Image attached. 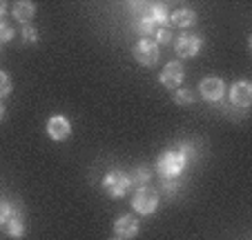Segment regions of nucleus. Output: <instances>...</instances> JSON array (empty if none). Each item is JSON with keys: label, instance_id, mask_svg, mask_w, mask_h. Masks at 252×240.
<instances>
[{"label": "nucleus", "instance_id": "9b49d317", "mask_svg": "<svg viewBox=\"0 0 252 240\" xmlns=\"http://www.w3.org/2000/svg\"><path fill=\"white\" fill-rule=\"evenodd\" d=\"M252 103V85L248 80H239L234 82L232 89H230V105L232 107H239L241 111H246Z\"/></svg>", "mask_w": 252, "mask_h": 240}, {"label": "nucleus", "instance_id": "f8f14e48", "mask_svg": "<svg viewBox=\"0 0 252 240\" xmlns=\"http://www.w3.org/2000/svg\"><path fill=\"white\" fill-rule=\"evenodd\" d=\"M114 234H116V238H123V240L136 238L138 236V218L132 216V213L119 216L114 222Z\"/></svg>", "mask_w": 252, "mask_h": 240}, {"label": "nucleus", "instance_id": "7ed1b4c3", "mask_svg": "<svg viewBox=\"0 0 252 240\" xmlns=\"http://www.w3.org/2000/svg\"><path fill=\"white\" fill-rule=\"evenodd\" d=\"M0 229L11 238L25 236V213L23 205L11 200H0Z\"/></svg>", "mask_w": 252, "mask_h": 240}, {"label": "nucleus", "instance_id": "9d476101", "mask_svg": "<svg viewBox=\"0 0 252 240\" xmlns=\"http://www.w3.org/2000/svg\"><path fill=\"white\" fill-rule=\"evenodd\" d=\"M183 78H186V69H183L181 62H167V65L163 67L161 76H158L161 85L167 87V89H179Z\"/></svg>", "mask_w": 252, "mask_h": 240}, {"label": "nucleus", "instance_id": "f3484780", "mask_svg": "<svg viewBox=\"0 0 252 240\" xmlns=\"http://www.w3.org/2000/svg\"><path fill=\"white\" fill-rule=\"evenodd\" d=\"M14 85H11V76L7 71H0V98H7L11 94Z\"/></svg>", "mask_w": 252, "mask_h": 240}, {"label": "nucleus", "instance_id": "4468645a", "mask_svg": "<svg viewBox=\"0 0 252 240\" xmlns=\"http://www.w3.org/2000/svg\"><path fill=\"white\" fill-rule=\"evenodd\" d=\"M167 23H172L174 27L188 29L196 23V14L192 9H188V7H181V9H176L174 14H170V20H167Z\"/></svg>", "mask_w": 252, "mask_h": 240}, {"label": "nucleus", "instance_id": "a211bd4d", "mask_svg": "<svg viewBox=\"0 0 252 240\" xmlns=\"http://www.w3.org/2000/svg\"><path fill=\"white\" fill-rule=\"evenodd\" d=\"M157 45H167L172 40V31L170 27H158L157 31H154V38H152Z\"/></svg>", "mask_w": 252, "mask_h": 240}, {"label": "nucleus", "instance_id": "f03ea898", "mask_svg": "<svg viewBox=\"0 0 252 240\" xmlns=\"http://www.w3.org/2000/svg\"><path fill=\"white\" fill-rule=\"evenodd\" d=\"M194 158V147L192 142H181V145L172 147V149L163 151L157 158V171L161 178H181L183 169L188 162Z\"/></svg>", "mask_w": 252, "mask_h": 240}, {"label": "nucleus", "instance_id": "f257e3e1", "mask_svg": "<svg viewBox=\"0 0 252 240\" xmlns=\"http://www.w3.org/2000/svg\"><path fill=\"white\" fill-rule=\"evenodd\" d=\"M129 14H132L134 31L141 33V38L154 36L158 27H165L170 20L167 5L163 2H129Z\"/></svg>", "mask_w": 252, "mask_h": 240}, {"label": "nucleus", "instance_id": "2eb2a0df", "mask_svg": "<svg viewBox=\"0 0 252 240\" xmlns=\"http://www.w3.org/2000/svg\"><path fill=\"white\" fill-rule=\"evenodd\" d=\"M127 178H129V187L141 189V187H148L150 178H152V171H150V167H134L127 174Z\"/></svg>", "mask_w": 252, "mask_h": 240}, {"label": "nucleus", "instance_id": "412c9836", "mask_svg": "<svg viewBox=\"0 0 252 240\" xmlns=\"http://www.w3.org/2000/svg\"><path fill=\"white\" fill-rule=\"evenodd\" d=\"M23 40L25 43H38V31H33V27H23Z\"/></svg>", "mask_w": 252, "mask_h": 240}, {"label": "nucleus", "instance_id": "1a4fd4ad", "mask_svg": "<svg viewBox=\"0 0 252 240\" xmlns=\"http://www.w3.org/2000/svg\"><path fill=\"white\" fill-rule=\"evenodd\" d=\"M45 129H47V136L52 138L54 142H63L71 136V123L65 116H61V113H56V116L49 118Z\"/></svg>", "mask_w": 252, "mask_h": 240}, {"label": "nucleus", "instance_id": "b1692460", "mask_svg": "<svg viewBox=\"0 0 252 240\" xmlns=\"http://www.w3.org/2000/svg\"><path fill=\"white\" fill-rule=\"evenodd\" d=\"M110 240H123V238H110Z\"/></svg>", "mask_w": 252, "mask_h": 240}, {"label": "nucleus", "instance_id": "39448f33", "mask_svg": "<svg viewBox=\"0 0 252 240\" xmlns=\"http://www.w3.org/2000/svg\"><path fill=\"white\" fill-rule=\"evenodd\" d=\"M103 191L107 193L110 198H125L127 196V191L132 187H129V178L127 174H123V171H110V174L103 178Z\"/></svg>", "mask_w": 252, "mask_h": 240}, {"label": "nucleus", "instance_id": "ddd939ff", "mask_svg": "<svg viewBox=\"0 0 252 240\" xmlns=\"http://www.w3.org/2000/svg\"><path fill=\"white\" fill-rule=\"evenodd\" d=\"M11 16H14L18 23L27 25L29 20L36 16V5L29 2V0H18V2H14V7H11Z\"/></svg>", "mask_w": 252, "mask_h": 240}, {"label": "nucleus", "instance_id": "423d86ee", "mask_svg": "<svg viewBox=\"0 0 252 240\" xmlns=\"http://www.w3.org/2000/svg\"><path fill=\"white\" fill-rule=\"evenodd\" d=\"M158 56H161V49H158V45L154 43L152 38H141L134 45V58H136L138 65L154 67L158 62Z\"/></svg>", "mask_w": 252, "mask_h": 240}, {"label": "nucleus", "instance_id": "6e6552de", "mask_svg": "<svg viewBox=\"0 0 252 240\" xmlns=\"http://www.w3.org/2000/svg\"><path fill=\"white\" fill-rule=\"evenodd\" d=\"M203 49V38L194 36V33H181L174 45V52L179 58H194Z\"/></svg>", "mask_w": 252, "mask_h": 240}, {"label": "nucleus", "instance_id": "6ab92c4d", "mask_svg": "<svg viewBox=\"0 0 252 240\" xmlns=\"http://www.w3.org/2000/svg\"><path fill=\"white\" fill-rule=\"evenodd\" d=\"M16 31L11 25H7L5 20H0V43H9V40H14Z\"/></svg>", "mask_w": 252, "mask_h": 240}, {"label": "nucleus", "instance_id": "5701e85b", "mask_svg": "<svg viewBox=\"0 0 252 240\" xmlns=\"http://www.w3.org/2000/svg\"><path fill=\"white\" fill-rule=\"evenodd\" d=\"M5 118V107H2V103H0V120Z\"/></svg>", "mask_w": 252, "mask_h": 240}, {"label": "nucleus", "instance_id": "aec40b11", "mask_svg": "<svg viewBox=\"0 0 252 240\" xmlns=\"http://www.w3.org/2000/svg\"><path fill=\"white\" fill-rule=\"evenodd\" d=\"M163 187H165V196H174L179 189V178H161Z\"/></svg>", "mask_w": 252, "mask_h": 240}, {"label": "nucleus", "instance_id": "20e7f679", "mask_svg": "<svg viewBox=\"0 0 252 240\" xmlns=\"http://www.w3.org/2000/svg\"><path fill=\"white\" fill-rule=\"evenodd\" d=\"M132 207L141 216H152L158 207V191L152 187H141L132 196Z\"/></svg>", "mask_w": 252, "mask_h": 240}, {"label": "nucleus", "instance_id": "4be33fe9", "mask_svg": "<svg viewBox=\"0 0 252 240\" xmlns=\"http://www.w3.org/2000/svg\"><path fill=\"white\" fill-rule=\"evenodd\" d=\"M7 9H9V5H7L5 0H0V20L5 18V14H7Z\"/></svg>", "mask_w": 252, "mask_h": 240}, {"label": "nucleus", "instance_id": "dca6fc26", "mask_svg": "<svg viewBox=\"0 0 252 240\" xmlns=\"http://www.w3.org/2000/svg\"><path fill=\"white\" fill-rule=\"evenodd\" d=\"M194 100H196V94L192 89H176L174 103L179 105V107H188V105H192Z\"/></svg>", "mask_w": 252, "mask_h": 240}, {"label": "nucleus", "instance_id": "0eeeda50", "mask_svg": "<svg viewBox=\"0 0 252 240\" xmlns=\"http://www.w3.org/2000/svg\"><path fill=\"white\" fill-rule=\"evenodd\" d=\"M199 94H201V98L208 100V103H221V98H223V94H225V82L219 76H208V78L201 80Z\"/></svg>", "mask_w": 252, "mask_h": 240}]
</instances>
